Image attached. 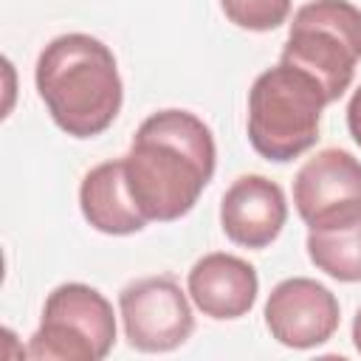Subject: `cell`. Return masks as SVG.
Returning <instances> with one entry per match:
<instances>
[{
  "label": "cell",
  "mask_w": 361,
  "mask_h": 361,
  "mask_svg": "<svg viewBox=\"0 0 361 361\" xmlns=\"http://www.w3.org/2000/svg\"><path fill=\"white\" fill-rule=\"evenodd\" d=\"M212 130L189 110H158L141 121L124 155L130 195L147 220L172 223L192 212L214 175Z\"/></svg>",
  "instance_id": "6da1fadb"
},
{
  "label": "cell",
  "mask_w": 361,
  "mask_h": 361,
  "mask_svg": "<svg viewBox=\"0 0 361 361\" xmlns=\"http://www.w3.org/2000/svg\"><path fill=\"white\" fill-rule=\"evenodd\" d=\"M39 99L54 124L73 138L104 133L124 99L121 76L113 51L90 34H62L51 39L34 68Z\"/></svg>",
  "instance_id": "7a4b0ae2"
},
{
  "label": "cell",
  "mask_w": 361,
  "mask_h": 361,
  "mask_svg": "<svg viewBox=\"0 0 361 361\" xmlns=\"http://www.w3.org/2000/svg\"><path fill=\"white\" fill-rule=\"evenodd\" d=\"M330 104L307 71L279 65L262 71L248 90V141L265 161H293L319 141L322 110Z\"/></svg>",
  "instance_id": "3957f363"
},
{
  "label": "cell",
  "mask_w": 361,
  "mask_h": 361,
  "mask_svg": "<svg viewBox=\"0 0 361 361\" xmlns=\"http://www.w3.org/2000/svg\"><path fill=\"white\" fill-rule=\"evenodd\" d=\"M282 62L316 76L330 102L344 96L361 62V8L347 0H310L290 23Z\"/></svg>",
  "instance_id": "277c9868"
},
{
  "label": "cell",
  "mask_w": 361,
  "mask_h": 361,
  "mask_svg": "<svg viewBox=\"0 0 361 361\" xmlns=\"http://www.w3.org/2000/svg\"><path fill=\"white\" fill-rule=\"evenodd\" d=\"M113 344V305L85 282H65L48 293L25 355L34 361H102Z\"/></svg>",
  "instance_id": "5b68a950"
},
{
  "label": "cell",
  "mask_w": 361,
  "mask_h": 361,
  "mask_svg": "<svg viewBox=\"0 0 361 361\" xmlns=\"http://www.w3.org/2000/svg\"><path fill=\"white\" fill-rule=\"evenodd\" d=\"M118 310L130 347L141 353H169L195 330L189 299L172 276H144L130 282L118 293Z\"/></svg>",
  "instance_id": "8992f818"
},
{
  "label": "cell",
  "mask_w": 361,
  "mask_h": 361,
  "mask_svg": "<svg viewBox=\"0 0 361 361\" xmlns=\"http://www.w3.org/2000/svg\"><path fill=\"white\" fill-rule=\"evenodd\" d=\"M293 203L307 228L347 220L361 212V161L327 147L307 158L293 178Z\"/></svg>",
  "instance_id": "52a82bcc"
},
{
  "label": "cell",
  "mask_w": 361,
  "mask_h": 361,
  "mask_svg": "<svg viewBox=\"0 0 361 361\" xmlns=\"http://www.w3.org/2000/svg\"><path fill=\"white\" fill-rule=\"evenodd\" d=\"M338 299L330 288L307 276L282 279L265 302V327L271 338L290 350H310L338 330Z\"/></svg>",
  "instance_id": "ba28073f"
},
{
  "label": "cell",
  "mask_w": 361,
  "mask_h": 361,
  "mask_svg": "<svg viewBox=\"0 0 361 361\" xmlns=\"http://www.w3.org/2000/svg\"><path fill=\"white\" fill-rule=\"evenodd\" d=\"M288 220V200L279 183L265 175H240L223 195L220 226L243 248L271 245Z\"/></svg>",
  "instance_id": "9c48e42d"
},
{
  "label": "cell",
  "mask_w": 361,
  "mask_h": 361,
  "mask_svg": "<svg viewBox=\"0 0 361 361\" xmlns=\"http://www.w3.org/2000/svg\"><path fill=\"white\" fill-rule=\"evenodd\" d=\"M186 288L195 307L203 316L226 322V319H240L254 307L259 279L254 265L245 262L243 257L214 251L192 265Z\"/></svg>",
  "instance_id": "30bf717a"
},
{
  "label": "cell",
  "mask_w": 361,
  "mask_h": 361,
  "mask_svg": "<svg viewBox=\"0 0 361 361\" xmlns=\"http://www.w3.org/2000/svg\"><path fill=\"white\" fill-rule=\"evenodd\" d=\"M79 209L96 231L113 234V237L135 234L149 223L130 195L127 175H124V158L104 161L82 178Z\"/></svg>",
  "instance_id": "8fae6325"
},
{
  "label": "cell",
  "mask_w": 361,
  "mask_h": 361,
  "mask_svg": "<svg viewBox=\"0 0 361 361\" xmlns=\"http://www.w3.org/2000/svg\"><path fill=\"white\" fill-rule=\"evenodd\" d=\"M307 257L338 282H361V212L338 223L307 228Z\"/></svg>",
  "instance_id": "7c38bea8"
},
{
  "label": "cell",
  "mask_w": 361,
  "mask_h": 361,
  "mask_svg": "<svg viewBox=\"0 0 361 361\" xmlns=\"http://www.w3.org/2000/svg\"><path fill=\"white\" fill-rule=\"evenodd\" d=\"M223 14L245 31H274L290 14V0H220Z\"/></svg>",
  "instance_id": "4fadbf2b"
},
{
  "label": "cell",
  "mask_w": 361,
  "mask_h": 361,
  "mask_svg": "<svg viewBox=\"0 0 361 361\" xmlns=\"http://www.w3.org/2000/svg\"><path fill=\"white\" fill-rule=\"evenodd\" d=\"M347 127H350L353 141L361 147V87L353 93V99L347 104Z\"/></svg>",
  "instance_id": "5bb4252c"
},
{
  "label": "cell",
  "mask_w": 361,
  "mask_h": 361,
  "mask_svg": "<svg viewBox=\"0 0 361 361\" xmlns=\"http://www.w3.org/2000/svg\"><path fill=\"white\" fill-rule=\"evenodd\" d=\"M353 344H355V350L361 353V307H358V313H355V319H353Z\"/></svg>",
  "instance_id": "9a60e30c"
}]
</instances>
